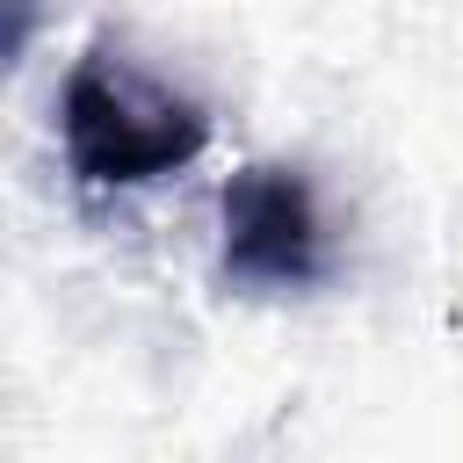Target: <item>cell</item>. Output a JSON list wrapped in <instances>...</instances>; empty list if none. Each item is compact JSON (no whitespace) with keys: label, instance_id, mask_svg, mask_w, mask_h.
Here are the masks:
<instances>
[{"label":"cell","instance_id":"6da1fadb","mask_svg":"<svg viewBox=\"0 0 463 463\" xmlns=\"http://www.w3.org/2000/svg\"><path fill=\"white\" fill-rule=\"evenodd\" d=\"M210 123L188 94L130 65L123 51H87L58 87V145L87 188H145L203 152Z\"/></svg>","mask_w":463,"mask_h":463},{"label":"cell","instance_id":"7a4b0ae2","mask_svg":"<svg viewBox=\"0 0 463 463\" xmlns=\"http://www.w3.org/2000/svg\"><path fill=\"white\" fill-rule=\"evenodd\" d=\"M224 268L260 289H304L326 268V224L289 166H246L224 188Z\"/></svg>","mask_w":463,"mask_h":463}]
</instances>
